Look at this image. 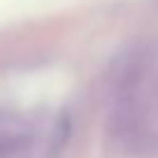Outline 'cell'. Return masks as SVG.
<instances>
[{"label":"cell","instance_id":"6da1fadb","mask_svg":"<svg viewBox=\"0 0 158 158\" xmlns=\"http://www.w3.org/2000/svg\"><path fill=\"white\" fill-rule=\"evenodd\" d=\"M35 147H44V142L35 139L28 123H0V158H35Z\"/></svg>","mask_w":158,"mask_h":158}]
</instances>
